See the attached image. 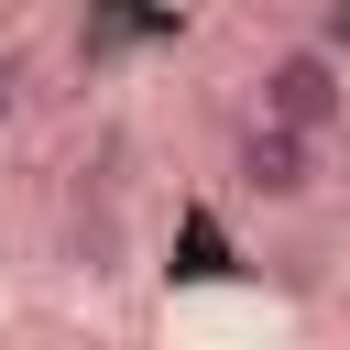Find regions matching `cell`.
I'll return each instance as SVG.
<instances>
[{
  "label": "cell",
  "instance_id": "cell-1",
  "mask_svg": "<svg viewBox=\"0 0 350 350\" xmlns=\"http://www.w3.org/2000/svg\"><path fill=\"white\" fill-rule=\"evenodd\" d=\"M252 120H284V131L328 142V131L350 120V55H339V44H284V55H262Z\"/></svg>",
  "mask_w": 350,
  "mask_h": 350
},
{
  "label": "cell",
  "instance_id": "cell-2",
  "mask_svg": "<svg viewBox=\"0 0 350 350\" xmlns=\"http://www.w3.org/2000/svg\"><path fill=\"white\" fill-rule=\"evenodd\" d=\"M317 175H328V164H317L306 131H284V120H241V131H230V186H241L252 208H306Z\"/></svg>",
  "mask_w": 350,
  "mask_h": 350
},
{
  "label": "cell",
  "instance_id": "cell-3",
  "mask_svg": "<svg viewBox=\"0 0 350 350\" xmlns=\"http://www.w3.org/2000/svg\"><path fill=\"white\" fill-rule=\"evenodd\" d=\"M66 262H77L88 284H109V273L131 262V219H120V197H109L98 175H88V186L66 197Z\"/></svg>",
  "mask_w": 350,
  "mask_h": 350
},
{
  "label": "cell",
  "instance_id": "cell-4",
  "mask_svg": "<svg viewBox=\"0 0 350 350\" xmlns=\"http://www.w3.org/2000/svg\"><path fill=\"white\" fill-rule=\"evenodd\" d=\"M328 44H350V0H328Z\"/></svg>",
  "mask_w": 350,
  "mask_h": 350
},
{
  "label": "cell",
  "instance_id": "cell-5",
  "mask_svg": "<svg viewBox=\"0 0 350 350\" xmlns=\"http://www.w3.org/2000/svg\"><path fill=\"white\" fill-rule=\"evenodd\" d=\"M11 98H22V77H11V55H0V120H11Z\"/></svg>",
  "mask_w": 350,
  "mask_h": 350
}]
</instances>
